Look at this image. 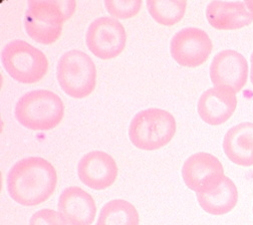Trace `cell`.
Masks as SVG:
<instances>
[{"label":"cell","instance_id":"cell-1","mask_svg":"<svg viewBox=\"0 0 253 225\" xmlns=\"http://www.w3.org/2000/svg\"><path fill=\"white\" fill-rule=\"evenodd\" d=\"M9 196L22 206H37L54 193L57 174L47 160L41 157L21 159L11 167L6 179Z\"/></svg>","mask_w":253,"mask_h":225},{"label":"cell","instance_id":"cell-2","mask_svg":"<svg viewBox=\"0 0 253 225\" xmlns=\"http://www.w3.org/2000/svg\"><path fill=\"white\" fill-rule=\"evenodd\" d=\"M77 7L75 0H29L24 16L26 34L33 41L48 45L61 36L63 24Z\"/></svg>","mask_w":253,"mask_h":225},{"label":"cell","instance_id":"cell-3","mask_svg":"<svg viewBox=\"0 0 253 225\" xmlns=\"http://www.w3.org/2000/svg\"><path fill=\"white\" fill-rule=\"evenodd\" d=\"M20 125L33 131H49L56 128L65 116V105L59 96L48 90L24 93L14 109Z\"/></svg>","mask_w":253,"mask_h":225},{"label":"cell","instance_id":"cell-4","mask_svg":"<svg viewBox=\"0 0 253 225\" xmlns=\"http://www.w3.org/2000/svg\"><path fill=\"white\" fill-rule=\"evenodd\" d=\"M175 118L167 111L151 108L137 113L129 127V138L138 149L159 150L168 145L176 133Z\"/></svg>","mask_w":253,"mask_h":225},{"label":"cell","instance_id":"cell-5","mask_svg":"<svg viewBox=\"0 0 253 225\" xmlns=\"http://www.w3.org/2000/svg\"><path fill=\"white\" fill-rule=\"evenodd\" d=\"M1 61L13 80L25 85L41 82L48 71L45 54L22 40L11 41L2 48Z\"/></svg>","mask_w":253,"mask_h":225},{"label":"cell","instance_id":"cell-6","mask_svg":"<svg viewBox=\"0 0 253 225\" xmlns=\"http://www.w3.org/2000/svg\"><path fill=\"white\" fill-rule=\"evenodd\" d=\"M56 78L62 90L74 99L88 96L97 85L96 64L85 52L73 49L59 58Z\"/></svg>","mask_w":253,"mask_h":225},{"label":"cell","instance_id":"cell-7","mask_svg":"<svg viewBox=\"0 0 253 225\" xmlns=\"http://www.w3.org/2000/svg\"><path fill=\"white\" fill-rule=\"evenodd\" d=\"M126 35L123 24L111 17L102 16L93 20L85 35L86 46L92 54L101 59L119 56L126 46Z\"/></svg>","mask_w":253,"mask_h":225},{"label":"cell","instance_id":"cell-8","mask_svg":"<svg viewBox=\"0 0 253 225\" xmlns=\"http://www.w3.org/2000/svg\"><path fill=\"white\" fill-rule=\"evenodd\" d=\"M182 177L185 185L198 193H207L216 189L223 181V165L217 157L206 152L190 156L183 165Z\"/></svg>","mask_w":253,"mask_h":225},{"label":"cell","instance_id":"cell-9","mask_svg":"<svg viewBox=\"0 0 253 225\" xmlns=\"http://www.w3.org/2000/svg\"><path fill=\"white\" fill-rule=\"evenodd\" d=\"M213 49L207 32L198 27H186L179 30L171 40L172 57L182 67L197 68L205 63Z\"/></svg>","mask_w":253,"mask_h":225},{"label":"cell","instance_id":"cell-10","mask_svg":"<svg viewBox=\"0 0 253 225\" xmlns=\"http://www.w3.org/2000/svg\"><path fill=\"white\" fill-rule=\"evenodd\" d=\"M210 80L215 88L240 92L248 80V62L245 56L233 49L218 52L210 64Z\"/></svg>","mask_w":253,"mask_h":225},{"label":"cell","instance_id":"cell-11","mask_svg":"<svg viewBox=\"0 0 253 225\" xmlns=\"http://www.w3.org/2000/svg\"><path fill=\"white\" fill-rule=\"evenodd\" d=\"M118 172L115 159L103 151L86 153L78 165V174L82 183L98 191L111 187L118 177Z\"/></svg>","mask_w":253,"mask_h":225},{"label":"cell","instance_id":"cell-12","mask_svg":"<svg viewBox=\"0 0 253 225\" xmlns=\"http://www.w3.org/2000/svg\"><path fill=\"white\" fill-rule=\"evenodd\" d=\"M57 209L69 225H91L97 215L93 198L78 186L68 187L61 192Z\"/></svg>","mask_w":253,"mask_h":225},{"label":"cell","instance_id":"cell-13","mask_svg":"<svg viewBox=\"0 0 253 225\" xmlns=\"http://www.w3.org/2000/svg\"><path fill=\"white\" fill-rule=\"evenodd\" d=\"M237 107V98L229 90L211 88L205 90L198 101V114L210 126H219L228 121Z\"/></svg>","mask_w":253,"mask_h":225},{"label":"cell","instance_id":"cell-14","mask_svg":"<svg viewBox=\"0 0 253 225\" xmlns=\"http://www.w3.org/2000/svg\"><path fill=\"white\" fill-rule=\"evenodd\" d=\"M209 24L218 30H236L253 22L245 1H211L206 8Z\"/></svg>","mask_w":253,"mask_h":225},{"label":"cell","instance_id":"cell-15","mask_svg":"<svg viewBox=\"0 0 253 225\" xmlns=\"http://www.w3.org/2000/svg\"><path fill=\"white\" fill-rule=\"evenodd\" d=\"M223 151L232 163L253 166V123L243 122L230 128L223 139Z\"/></svg>","mask_w":253,"mask_h":225},{"label":"cell","instance_id":"cell-16","mask_svg":"<svg viewBox=\"0 0 253 225\" xmlns=\"http://www.w3.org/2000/svg\"><path fill=\"white\" fill-rule=\"evenodd\" d=\"M197 200L201 208L211 215H225L238 202V190L234 182L227 176L211 192L198 193Z\"/></svg>","mask_w":253,"mask_h":225},{"label":"cell","instance_id":"cell-17","mask_svg":"<svg viewBox=\"0 0 253 225\" xmlns=\"http://www.w3.org/2000/svg\"><path fill=\"white\" fill-rule=\"evenodd\" d=\"M139 213L132 203L115 199L103 206L97 225H139Z\"/></svg>","mask_w":253,"mask_h":225},{"label":"cell","instance_id":"cell-18","mask_svg":"<svg viewBox=\"0 0 253 225\" xmlns=\"http://www.w3.org/2000/svg\"><path fill=\"white\" fill-rule=\"evenodd\" d=\"M146 5L153 19L161 25L177 24L185 15V0H147Z\"/></svg>","mask_w":253,"mask_h":225},{"label":"cell","instance_id":"cell-19","mask_svg":"<svg viewBox=\"0 0 253 225\" xmlns=\"http://www.w3.org/2000/svg\"><path fill=\"white\" fill-rule=\"evenodd\" d=\"M105 6L113 18L129 19L141 10L142 0H105Z\"/></svg>","mask_w":253,"mask_h":225},{"label":"cell","instance_id":"cell-20","mask_svg":"<svg viewBox=\"0 0 253 225\" xmlns=\"http://www.w3.org/2000/svg\"><path fill=\"white\" fill-rule=\"evenodd\" d=\"M29 225H69L61 214L52 209H41L29 220Z\"/></svg>","mask_w":253,"mask_h":225},{"label":"cell","instance_id":"cell-21","mask_svg":"<svg viewBox=\"0 0 253 225\" xmlns=\"http://www.w3.org/2000/svg\"><path fill=\"white\" fill-rule=\"evenodd\" d=\"M250 81H251V84L253 85V52L250 57Z\"/></svg>","mask_w":253,"mask_h":225},{"label":"cell","instance_id":"cell-22","mask_svg":"<svg viewBox=\"0 0 253 225\" xmlns=\"http://www.w3.org/2000/svg\"><path fill=\"white\" fill-rule=\"evenodd\" d=\"M245 3H246V5H247L248 9L253 13V0H246Z\"/></svg>","mask_w":253,"mask_h":225}]
</instances>
